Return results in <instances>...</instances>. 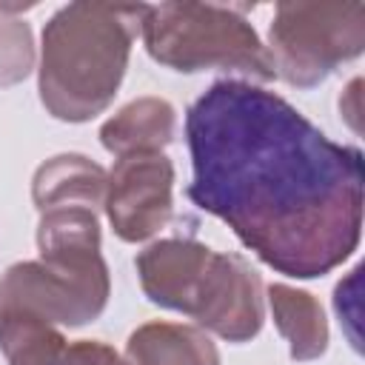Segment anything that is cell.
Segmentation results:
<instances>
[{
    "instance_id": "30bf717a",
    "label": "cell",
    "mask_w": 365,
    "mask_h": 365,
    "mask_svg": "<svg viewBox=\"0 0 365 365\" xmlns=\"http://www.w3.org/2000/svg\"><path fill=\"white\" fill-rule=\"evenodd\" d=\"M177 131V111L163 97H137L100 125V143L114 157L163 151Z\"/></svg>"
},
{
    "instance_id": "5bb4252c",
    "label": "cell",
    "mask_w": 365,
    "mask_h": 365,
    "mask_svg": "<svg viewBox=\"0 0 365 365\" xmlns=\"http://www.w3.org/2000/svg\"><path fill=\"white\" fill-rule=\"evenodd\" d=\"M63 365H128V362L100 339H77V342H68Z\"/></svg>"
},
{
    "instance_id": "9a60e30c",
    "label": "cell",
    "mask_w": 365,
    "mask_h": 365,
    "mask_svg": "<svg viewBox=\"0 0 365 365\" xmlns=\"http://www.w3.org/2000/svg\"><path fill=\"white\" fill-rule=\"evenodd\" d=\"M359 88H362V80L354 77L348 83V88L342 91V97H339V111H342V117L348 120V125L354 131H359Z\"/></svg>"
},
{
    "instance_id": "5b68a950",
    "label": "cell",
    "mask_w": 365,
    "mask_h": 365,
    "mask_svg": "<svg viewBox=\"0 0 365 365\" xmlns=\"http://www.w3.org/2000/svg\"><path fill=\"white\" fill-rule=\"evenodd\" d=\"M143 43L154 63L194 74L228 71L245 83L274 80V66L257 29L242 9L220 3H160L148 6Z\"/></svg>"
},
{
    "instance_id": "6da1fadb",
    "label": "cell",
    "mask_w": 365,
    "mask_h": 365,
    "mask_svg": "<svg viewBox=\"0 0 365 365\" xmlns=\"http://www.w3.org/2000/svg\"><path fill=\"white\" fill-rule=\"evenodd\" d=\"M191 202L222 220L268 268L317 279L362 234V151L334 143L279 94L208 86L185 114Z\"/></svg>"
},
{
    "instance_id": "ba28073f",
    "label": "cell",
    "mask_w": 365,
    "mask_h": 365,
    "mask_svg": "<svg viewBox=\"0 0 365 365\" xmlns=\"http://www.w3.org/2000/svg\"><path fill=\"white\" fill-rule=\"evenodd\" d=\"M108 171L83 154H57L46 160L31 180V200L40 214L54 208H88L106 205Z\"/></svg>"
},
{
    "instance_id": "4fadbf2b",
    "label": "cell",
    "mask_w": 365,
    "mask_h": 365,
    "mask_svg": "<svg viewBox=\"0 0 365 365\" xmlns=\"http://www.w3.org/2000/svg\"><path fill=\"white\" fill-rule=\"evenodd\" d=\"M34 37L23 17L0 9V88L26 80L34 68Z\"/></svg>"
},
{
    "instance_id": "9c48e42d",
    "label": "cell",
    "mask_w": 365,
    "mask_h": 365,
    "mask_svg": "<svg viewBox=\"0 0 365 365\" xmlns=\"http://www.w3.org/2000/svg\"><path fill=\"white\" fill-rule=\"evenodd\" d=\"M128 365H220V351L208 331L182 322H145L125 342Z\"/></svg>"
},
{
    "instance_id": "3957f363",
    "label": "cell",
    "mask_w": 365,
    "mask_h": 365,
    "mask_svg": "<svg viewBox=\"0 0 365 365\" xmlns=\"http://www.w3.org/2000/svg\"><path fill=\"white\" fill-rule=\"evenodd\" d=\"M134 268L148 302L188 314L225 342H251L262 331V279L240 254L171 237L143 248Z\"/></svg>"
},
{
    "instance_id": "7a4b0ae2",
    "label": "cell",
    "mask_w": 365,
    "mask_h": 365,
    "mask_svg": "<svg viewBox=\"0 0 365 365\" xmlns=\"http://www.w3.org/2000/svg\"><path fill=\"white\" fill-rule=\"evenodd\" d=\"M145 14V3H68L48 17L37 88L54 120L86 123L111 106Z\"/></svg>"
},
{
    "instance_id": "8fae6325",
    "label": "cell",
    "mask_w": 365,
    "mask_h": 365,
    "mask_svg": "<svg viewBox=\"0 0 365 365\" xmlns=\"http://www.w3.org/2000/svg\"><path fill=\"white\" fill-rule=\"evenodd\" d=\"M268 305L277 331L288 342L291 359L311 362L328 351V322L314 294L285 282H274L268 285Z\"/></svg>"
},
{
    "instance_id": "7c38bea8",
    "label": "cell",
    "mask_w": 365,
    "mask_h": 365,
    "mask_svg": "<svg viewBox=\"0 0 365 365\" xmlns=\"http://www.w3.org/2000/svg\"><path fill=\"white\" fill-rule=\"evenodd\" d=\"M66 336L43 317L0 311V351L9 365H63Z\"/></svg>"
},
{
    "instance_id": "277c9868",
    "label": "cell",
    "mask_w": 365,
    "mask_h": 365,
    "mask_svg": "<svg viewBox=\"0 0 365 365\" xmlns=\"http://www.w3.org/2000/svg\"><path fill=\"white\" fill-rule=\"evenodd\" d=\"M40 259H23L0 277V311H26L51 325L94 322L111 294L100 254V220L88 208H54L37 222Z\"/></svg>"
},
{
    "instance_id": "8992f818",
    "label": "cell",
    "mask_w": 365,
    "mask_h": 365,
    "mask_svg": "<svg viewBox=\"0 0 365 365\" xmlns=\"http://www.w3.org/2000/svg\"><path fill=\"white\" fill-rule=\"evenodd\" d=\"M274 74L294 88H314L365 51V3L282 0L268 26Z\"/></svg>"
},
{
    "instance_id": "52a82bcc",
    "label": "cell",
    "mask_w": 365,
    "mask_h": 365,
    "mask_svg": "<svg viewBox=\"0 0 365 365\" xmlns=\"http://www.w3.org/2000/svg\"><path fill=\"white\" fill-rule=\"evenodd\" d=\"M103 211L123 242L154 237L174 214V163L163 151L117 157Z\"/></svg>"
}]
</instances>
